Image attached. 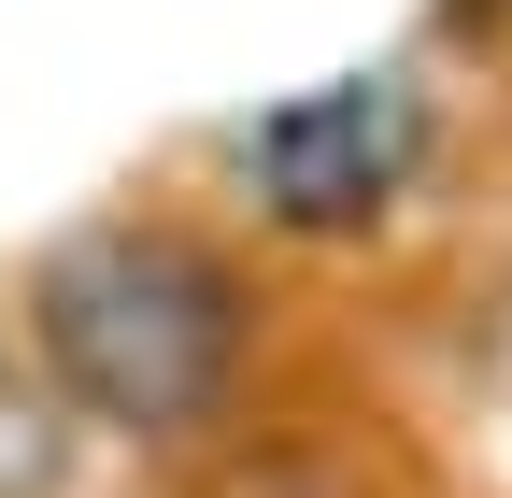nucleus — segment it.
<instances>
[{
    "label": "nucleus",
    "mask_w": 512,
    "mask_h": 498,
    "mask_svg": "<svg viewBox=\"0 0 512 498\" xmlns=\"http://www.w3.org/2000/svg\"><path fill=\"white\" fill-rule=\"evenodd\" d=\"M413 157H427V100H413L399 72L313 86V100H285L271 129L242 143L256 200H271L285 228H370V214H384V200L413 185Z\"/></svg>",
    "instance_id": "f03ea898"
},
{
    "label": "nucleus",
    "mask_w": 512,
    "mask_h": 498,
    "mask_svg": "<svg viewBox=\"0 0 512 498\" xmlns=\"http://www.w3.org/2000/svg\"><path fill=\"white\" fill-rule=\"evenodd\" d=\"M29 328H43L57 385L100 427H143V442L200 427L242 385V285L185 228H86V242H57L43 285H29Z\"/></svg>",
    "instance_id": "f257e3e1"
}]
</instances>
